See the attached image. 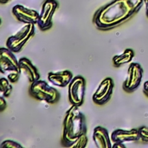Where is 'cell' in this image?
Here are the masks:
<instances>
[{
	"label": "cell",
	"instance_id": "6da1fadb",
	"mask_svg": "<svg viewBox=\"0 0 148 148\" xmlns=\"http://www.w3.org/2000/svg\"><path fill=\"white\" fill-rule=\"evenodd\" d=\"M143 5V0H113L95 12L94 23L100 29H113L135 15Z\"/></svg>",
	"mask_w": 148,
	"mask_h": 148
},
{
	"label": "cell",
	"instance_id": "7a4b0ae2",
	"mask_svg": "<svg viewBox=\"0 0 148 148\" xmlns=\"http://www.w3.org/2000/svg\"><path fill=\"white\" fill-rule=\"evenodd\" d=\"M62 142L64 147H69L83 134H87V126L84 114L79 107L72 105L66 112L63 124Z\"/></svg>",
	"mask_w": 148,
	"mask_h": 148
},
{
	"label": "cell",
	"instance_id": "3957f363",
	"mask_svg": "<svg viewBox=\"0 0 148 148\" xmlns=\"http://www.w3.org/2000/svg\"><path fill=\"white\" fill-rule=\"evenodd\" d=\"M29 93L35 99L49 104L56 103L60 99L59 92L55 88L49 86L45 81L41 79L30 84Z\"/></svg>",
	"mask_w": 148,
	"mask_h": 148
},
{
	"label": "cell",
	"instance_id": "277c9868",
	"mask_svg": "<svg viewBox=\"0 0 148 148\" xmlns=\"http://www.w3.org/2000/svg\"><path fill=\"white\" fill-rule=\"evenodd\" d=\"M34 35H35V24L26 23L16 33L7 38L6 47L9 48L14 53L19 52Z\"/></svg>",
	"mask_w": 148,
	"mask_h": 148
},
{
	"label": "cell",
	"instance_id": "5b68a950",
	"mask_svg": "<svg viewBox=\"0 0 148 148\" xmlns=\"http://www.w3.org/2000/svg\"><path fill=\"white\" fill-rule=\"evenodd\" d=\"M69 101L71 105L81 107L84 101L86 81L81 76L77 75L73 77L72 81L69 84Z\"/></svg>",
	"mask_w": 148,
	"mask_h": 148
},
{
	"label": "cell",
	"instance_id": "8992f818",
	"mask_svg": "<svg viewBox=\"0 0 148 148\" xmlns=\"http://www.w3.org/2000/svg\"><path fill=\"white\" fill-rule=\"evenodd\" d=\"M143 69L140 63L132 62L127 69V77L123 83V89L127 93L136 90L142 81Z\"/></svg>",
	"mask_w": 148,
	"mask_h": 148
},
{
	"label": "cell",
	"instance_id": "52a82bcc",
	"mask_svg": "<svg viewBox=\"0 0 148 148\" xmlns=\"http://www.w3.org/2000/svg\"><path fill=\"white\" fill-rule=\"evenodd\" d=\"M58 8V2L56 0H45L42 3L41 12L39 13V19L37 25L40 29L47 30L52 26V18Z\"/></svg>",
	"mask_w": 148,
	"mask_h": 148
},
{
	"label": "cell",
	"instance_id": "ba28073f",
	"mask_svg": "<svg viewBox=\"0 0 148 148\" xmlns=\"http://www.w3.org/2000/svg\"><path fill=\"white\" fill-rule=\"evenodd\" d=\"M114 87V83L113 79L110 77L105 78L100 83L95 94L93 95V101L97 105H104L107 103L113 95Z\"/></svg>",
	"mask_w": 148,
	"mask_h": 148
},
{
	"label": "cell",
	"instance_id": "9c48e42d",
	"mask_svg": "<svg viewBox=\"0 0 148 148\" xmlns=\"http://www.w3.org/2000/svg\"><path fill=\"white\" fill-rule=\"evenodd\" d=\"M0 70L2 74L6 72H20L18 60L14 56V52L9 48L0 49Z\"/></svg>",
	"mask_w": 148,
	"mask_h": 148
},
{
	"label": "cell",
	"instance_id": "30bf717a",
	"mask_svg": "<svg viewBox=\"0 0 148 148\" xmlns=\"http://www.w3.org/2000/svg\"><path fill=\"white\" fill-rule=\"evenodd\" d=\"M12 14L21 23H38L39 13L32 9L24 7L23 5L16 4L12 8Z\"/></svg>",
	"mask_w": 148,
	"mask_h": 148
},
{
	"label": "cell",
	"instance_id": "8fae6325",
	"mask_svg": "<svg viewBox=\"0 0 148 148\" xmlns=\"http://www.w3.org/2000/svg\"><path fill=\"white\" fill-rule=\"evenodd\" d=\"M111 140L114 143L115 142H131V141H138L141 140L139 128H133L131 130H123V129H116L111 134Z\"/></svg>",
	"mask_w": 148,
	"mask_h": 148
},
{
	"label": "cell",
	"instance_id": "7c38bea8",
	"mask_svg": "<svg viewBox=\"0 0 148 148\" xmlns=\"http://www.w3.org/2000/svg\"><path fill=\"white\" fill-rule=\"evenodd\" d=\"M20 72L24 74L30 83L40 79V74L33 63L26 57H22L18 60Z\"/></svg>",
	"mask_w": 148,
	"mask_h": 148
},
{
	"label": "cell",
	"instance_id": "4fadbf2b",
	"mask_svg": "<svg viewBox=\"0 0 148 148\" xmlns=\"http://www.w3.org/2000/svg\"><path fill=\"white\" fill-rule=\"evenodd\" d=\"M49 81L55 86L64 88L69 86L73 79L72 72L69 70H63L59 72H49L48 74Z\"/></svg>",
	"mask_w": 148,
	"mask_h": 148
},
{
	"label": "cell",
	"instance_id": "5bb4252c",
	"mask_svg": "<svg viewBox=\"0 0 148 148\" xmlns=\"http://www.w3.org/2000/svg\"><path fill=\"white\" fill-rule=\"evenodd\" d=\"M93 140L98 148H110L113 146L108 130L102 127H96L94 129Z\"/></svg>",
	"mask_w": 148,
	"mask_h": 148
},
{
	"label": "cell",
	"instance_id": "9a60e30c",
	"mask_svg": "<svg viewBox=\"0 0 148 148\" xmlns=\"http://www.w3.org/2000/svg\"><path fill=\"white\" fill-rule=\"evenodd\" d=\"M134 57V51L132 49H127L121 55L114 56L113 57V63L114 67H120L127 63H130Z\"/></svg>",
	"mask_w": 148,
	"mask_h": 148
},
{
	"label": "cell",
	"instance_id": "2e32d148",
	"mask_svg": "<svg viewBox=\"0 0 148 148\" xmlns=\"http://www.w3.org/2000/svg\"><path fill=\"white\" fill-rule=\"evenodd\" d=\"M12 86L10 81L6 78H1L0 79V91L2 93V95L4 96L5 98L9 97L12 92Z\"/></svg>",
	"mask_w": 148,
	"mask_h": 148
},
{
	"label": "cell",
	"instance_id": "e0dca14e",
	"mask_svg": "<svg viewBox=\"0 0 148 148\" xmlns=\"http://www.w3.org/2000/svg\"><path fill=\"white\" fill-rule=\"evenodd\" d=\"M88 144V136L87 134L82 135L71 147L70 148H84L87 147Z\"/></svg>",
	"mask_w": 148,
	"mask_h": 148
},
{
	"label": "cell",
	"instance_id": "ac0fdd59",
	"mask_svg": "<svg viewBox=\"0 0 148 148\" xmlns=\"http://www.w3.org/2000/svg\"><path fill=\"white\" fill-rule=\"evenodd\" d=\"M0 148H23V147L21 146V144L17 143L16 141L11 140H6L0 144Z\"/></svg>",
	"mask_w": 148,
	"mask_h": 148
},
{
	"label": "cell",
	"instance_id": "d6986e66",
	"mask_svg": "<svg viewBox=\"0 0 148 148\" xmlns=\"http://www.w3.org/2000/svg\"><path fill=\"white\" fill-rule=\"evenodd\" d=\"M21 72H16V71H12L10 72L8 75H7V79L10 81V83H16L20 76Z\"/></svg>",
	"mask_w": 148,
	"mask_h": 148
},
{
	"label": "cell",
	"instance_id": "ffe728a7",
	"mask_svg": "<svg viewBox=\"0 0 148 148\" xmlns=\"http://www.w3.org/2000/svg\"><path fill=\"white\" fill-rule=\"evenodd\" d=\"M139 132H140L141 140L146 142H148V127H139Z\"/></svg>",
	"mask_w": 148,
	"mask_h": 148
},
{
	"label": "cell",
	"instance_id": "44dd1931",
	"mask_svg": "<svg viewBox=\"0 0 148 148\" xmlns=\"http://www.w3.org/2000/svg\"><path fill=\"white\" fill-rule=\"evenodd\" d=\"M4 98L5 97L3 95L0 97V112H3L7 108V101Z\"/></svg>",
	"mask_w": 148,
	"mask_h": 148
},
{
	"label": "cell",
	"instance_id": "7402d4cb",
	"mask_svg": "<svg viewBox=\"0 0 148 148\" xmlns=\"http://www.w3.org/2000/svg\"><path fill=\"white\" fill-rule=\"evenodd\" d=\"M112 147L114 148H126V146L124 145V143H121V142H115Z\"/></svg>",
	"mask_w": 148,
	"mask_h": 148
},
{
	"label": "cell",
	"instance_id": "603a6c76",
	"mask_svg": "<svg viewBox=\"0 0 148 148\" xmlns=\"http://www.w3.org/2000/svg\"><path fill=\"white\" fill-rule=\"evenodd\" d=\"M143 91H144L145 95H146L148 97V81L144 83V86H143Z\"/></svg>",
	"mask_w": 148,
	"mask_h": 148
},
{
	"label": "cell",
	"instance_id": "cb8c5ba5",
	"mask_svg": "<svg viewBox=\"0 0 148 148\" xmlns=\"http://www.w3.org/2000/svg\"><path fill=\"white\" fill-rule=\"evenodd\" d=\"M144 1V4L146 5V15L148 17V0H143Z\"/></svg>",
	"mask_w": 148,
	"mask_h": 148
},
{
	"label": "cell",
	"instance_id": "d4e9b609",
	"mask_svg": "<svg viewBox=\"0 0 148 148\" xmlns=\"http://www.w3.org/2000/svg\"><path fill=\"white\" fill-rule=\"evenodd\" d=\"M9 1H10V0H0V2H1L2 3H8Z\"/></svg>",
	"mask_w": 148,
	"mask_h": 148
}]
</instances>
